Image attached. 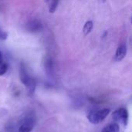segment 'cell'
<instances>
[{
	"label": "cell",
	"mask_w": 132,
	"mask_h": 132,
	"mask_svg": "<svg viewBox=\"0 0 132 132\" xmlns=\"http://www.w3.org/2000/svg\"><path fill=\"white\" fill-rule=\"evenodd\" d=\"M19 77H20V80L22 81V83L26 87V90L28 91V94L29 95H32L34 94V92H35V90H36V82L35 79H33L32 77H31L28 74V73L26 71V66L24 65L23 63H20Z\"/></svg>",
	"instance_id": "6da1fadb"
},
{
	"label": "cell",
	"mask_w": 132,
	"mask_h": 132,
	"mask_svg": "<svg viewBox=\"0 0 132 132\" xmlns=\"http://www.w3.org/2000/svg\"><path fill=\"white\" fill-rule=\"evenodd\" d=\"M110 113L109 108H104L101 110H96L90 111L87 115V120L93 125H98L104 121Z\"/></svg>",
	"instance_id": "7a4b0ae2"
},
{
	"label": "cell",
	"mask_w": 132,
	"mask_h": 132,
	"mask_svg": "<svg viewBox=\"0 0 132 132\" xmlns=\"http://www.w3.org/2000/svg\"><path fill=\"white\" fill-rule=\"evenodd\" d=\"M19 132H31L35 125V118L32 114H26L22 119Z\"/></svg>",
	"instance_id": "3957f363"
},
{
	"label": "cell",
	"mask_w": 132,
	"mask_h": 132,
	"mask_svg": "<svg viewBox=\"0 0 132 132\" xmlns=\"http://www.w3.org/2000/svg\"><path fill=\"white\" fill-rule=\"evenodd\" d=\"M112 118L114 119V121L119 122L122 125L126 127L128 122V111L127 109L121 108L113 112Z\"/></svg>",
	"instance_id": "277c9868"
},
{
	"label": "cell",
	"mask_w": 132,
	"mask_h": 132,
	"mask_svg": "<svg viewBox=\"0 0 132 132\" xmlns=\"http://www.w3.org/2000/svg\"><path fill=\"white\" fill-rule=\"evenodd\" d=\"M42 29H43L42 23L39 20H36V19L30 20L26 24V29L31 32H39L42 30Z\"/></svg>",
	"instance_id": "5b68a950"
},
{
	"label": "cell",
	"mask_w": 132,
	"mask_h": 132,
	"mask_svg": "<svg viewBox=\"0 0 132 132\" xmlns=\"http://www.w3.org/2000/svg\"><path fill=\"white\" fill-rule=\"evenodd\" d=\"M127 54V46L125 43H121L116 51L115 53V60L116 61H121Z\"/></svg>",
	"instance_id": "8992f818"
},
{
	"label": "cell",
	"mask_w": 132,
	"mask_h": 132,
	"mask_svg": "<svg viewBox=\"0 0 132 132\" xmlns=\"http://www.w3.org/2000/svg\"><path fill=\"white\" fill-rule=\"evenodd\" d=\"M120 127L118 124H111L103 128L101 132H119Z\"/></svg>",
	"instance_id": "52a82bcc"
},
{
	"label": "cell",
	"mask_w": 132,
	"mask_h": 132,
	"mask_svg": "<svg viewBox=\"0 0 132 132\" xmlns=\"http://www.w3.org/2000/svg\"><path fill=\"white\" fill-rule=\"evenodd\" d=\"M92 29H93V22L92 21H87L85 23L84 29H83V32H84V36L88 35L91 32Z\"/></svg>",
	"instance_id": "ba28073f"
},
{
	"label": "cell",
	"mask_w": 132,
	"mask_h": 132,
	"mask_svg": "<svg viewBox=\"0 0 132 132\" xmlns=\"http://www.w3.org/2000/svg\"><path fill=\"white\" fill-rule=\"evenodd\" d=\"M58 3H59V0H52L51 2H50L49 4V11L50 13H53L56 10V8L58 6Z\"/></svg>",
	"instance_id": "9c48e42d"
},
{
	"label": "cell",
	"mask_w": 132,
	"mask_h": 132,
	"mask_svg": "<svg viewBox=\"0 0 132 132\" xmlns=\"http://www.w3.org/2000/svg\"><path fill=\"white\" fill-rule=\"evenodd\" d=\"M45 65V68L46 69V70H52V68H53V60H51V58H50V57H48V58H46V60H45V63H44Z\"/></svg>",
	"instance_id": "30bf717a"
},
{
	"label": "cell",
	"mask_w": 132,
	"mask_h": 132,
	"mask_svg": "<svg viewBox=\"0 0 132 132\" xmlns=\"http://www.w3.org/2000/svg\"><path fill=\"white\" fill-rule=\"evenodd\" d=\"M7 70H8V66L6 63H2V64H0V76L4 75L6 73Z\"/></svg>",
	"instance_id": "8fae6325"
},
{
	"label": "cell",
	"mask_w": 132,
	"mask_h": 132,
	"mask_svg": "<svg viewBox=\"0 0 132 132\" xmlns=\"http://www.w3.org/2000/svg\"><path fill=\"white\" fill-rule=\"evenodd\" d=\"M7 33L5 32H3L0 30V39H5L7 38Z\"/></svg>",
	"instance_id": "7c38bea8"
},
{
	"label": "cell",
	"mask_w": 132,
	"mask_h": 132,
	"mask_svg": "<svg viewBox=\"0 0 132 132\" xmlns=\"http://www.w3.org/2000/svg\"><path fill=\"white\" fill-rule=\"evenodd\" d=\"M3 62H2V53L0 52V64H2Z\"/></svg>",
	"instance_id": "4fadbf2b"
},
{
	"label": "cell",
	"mask_w": 132,
	"mask_h": 132,
	"mask_svg": "<svg viewBox=\"0 0 132 132\" xmlns=\"http://www.w3.org/2000/svg\"><path fill=\"white\" fill-rule=\"evenodd\" d=\"M51 1H52V0H45V2H46V3H49V2H51Z\"/></svg>",
	"instance_id": "5bb4252c"
},
{
	"label": "cell",
	"mask_w": 132,
	"mask_h": 132,
	"mask_svg": "<svg viewBox=\"0 0 132 132\" xmlns=\"http://www.w3.org/2000/svg\"><path fill=\"white\" fill-rule=\"evenodd\" d=\"M101 1H102V2H105V1H106V0H101Z\"/></svg>",
	"instance_id": "9a60e30c"
}]
</instances>
